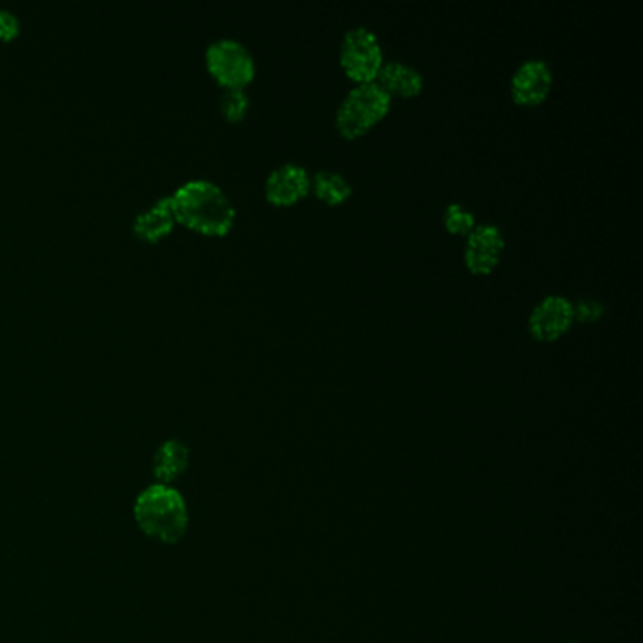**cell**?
I'll list each match as a JSON object with an SVG mask.
<instances>
[{"mask_svg":"<svg viewBox=\"0 0 643 643\" xmlns=\"http://www.w3.org/2000/svg\"><path fill=\"white\" fill-rule=\"evenodd\" d=\"M176 221L206 236H225L236 221V208L224 187L206 178H192L176 187Z\"/></svg>","mask_w":643,"mask_h":643,"instance_id":"cell-1","label":"cell"},{"mask_svg":"<svg viewBox=\"0 0 643 643\" xmlns=\"http://www.w3.org/2000/svg\"><path fill=\"white\" fill-rule=\"evenodd\" d=\"M135 523L144 536L174 545L186 538L189 528V510L180 491L172 485L154 483L137 496L132 506Z\"/></svg>","mask_w":643,"mask_h":643,"instance_id":"cell-2","label":"cell"},{"mask_svg":"<svg viewBox=\"0 0 643 643\" xmlns=\"http://www.w3.org/2000/svg\"><path fill=\"white\" fill-rule=\"evenodd\" d=\"M390 100L376 81L357 83L336 110V129L349 140L363 137L389 113Z\"/></svg>","mask_w":643,"mask_h":643,"instance_id":"cell-3","label":"cell"},{"mask_svg":"<svg viewBox=\"0 0 643 643\" xmlns=\"http://www.w3.org/2000/svg\"><path fill=\"white\" fill-rule=\"evenodd\" d=\"M206 69L225 89H246L257 72L255 57L246 43L230 37L216 38L208 43L205 53Z\"/></svg>","mask_w":643,"mask_h":643,"instance_id":"cell-4","label":"cell"},{"mask_svg":"<svg viewBox=\"0 0 643 643\" xmlns=\"http://www.w3.org/2000/svg\"><path fill=\"white\" fill-rule=\"evenodd\" d=\"M384 50L376 32L368 27H353L340 43V67L357 83L376 80L384 67Z\"/></svg>","mask_w":643,"mask_h":643,"instance_id":"cell-5","label":"cell"},{"mask_svg":"<svg viewBox=\"0 0 643 643\" xmlns=\"http://www.w3.org/2000/svg\"><path fill=\"white\" fill-rule=\"evenodd\" d=\"M574 303L564 295H547L528 316V330L540 342H553L566 335L574 325Z\"/></svg>","mask_w":643,"mask_h":643,"instance_id":"cell-6","label":"cell"},{"mask_svg":"<svg viewBox=\"0 0 643 643\" xmlns=\"http://www.w3.org/2000/svg\"><path fill=\"white\" fill-rule=\"evenodd\" d=\"M506 248L504 233L493 224H477L476 229L466 236L464 263L472 274H491L501 263L502 251Z\"/></svg>","mask_w":643,"mask_h":643,"instance_id":"cell-7","label":"cell"},{"mask_svg":"<svg viewBox=\"0 0 643 643\" xmlns=\"http://www.w3.org/2000/svg\"><path fill=\"white\" fill-rule=\"evenodd\" d=\"M553 87V70L544 59H528L515 70L510 83L512 99L521 106L544 102Z\"/></svg>","mask_w":643,"mask_h":643,"instance_id":"cell-8","label":"cell"},{"mask_svg":"<svg viewBox=\"0 0 643 643\" xmlns=\"http://www.w3.org/2000/svg\"><path fill=\"white\" fill-rule=\"evenodd\" d=\"M311 189V176L306 168L297 162H285L274 168L265 181V192L268 202L276 206L297 205Z\"/></svg>","mask_w":643,"mask_h":643,"instance_id":"cell-9","label":"cell"},{"mask_svg":"<svg viewBox=\"0 0 643 643\" xmlns=\"http://www.w3.org/2000/svg\"><path fill=\"white\" fill-rule=\"evenodd\" d=\"M176 224L178 221L174 214L172 197L165 195V197L157 198L154 205L138 211L132 219V233L142 240L159 241L172 233Z\"/></svg>","mask_w":643,"mask_h":643,"instance_id":"cell-10","label":"cell"},{"mask_svg":"<svg viewBox=\"0 0 643 643\" xmlns=\"http://www.w3.org/2000/svg\"><path fill=\"white\" fill-rule=\"evenodd\" d=\"M374 81L384 89L385 93L389 95L390 99L393 97L412 99V97H417L425 87V78L419 70L403 61H385Z\"/></svg>","mask_w":643,"mask_h":643,"instance_id":"cell-11","label":"cell"},{"mask_svg":"<svg viewBox=\"0 0 643 643\" xmlns=\"http://www.w3.org/2000/svg\"><path fill=\"white\" fill-rule=\"evenodd\" d=\"M191 463V452L181 439L170 438L157 447L154 455V476L162 485L178 482Z\"/></svg>","mask_w":643,"mask_h":643,"instance_id":"cell-12","label":"cell"},{"mask_svg":"<svg viewBox=\"0 0 643 643\" xmlns=\"http://www.w3.org/2000/svg\"><path fill=\"white\" fill-rule=\"evenodd\" d=\"M311 189L327 206L344 205L352 197L353 187L346 176L336 170H317L311 178Z\"/></svg>","mask_w":643,"mask_h":643,"instance_id":"cell-13","label":"cell"},{"mask_svg":"<svg viewBox=\"0 0 643 643\" xmlns=\"http://www.w3.org/2000/svg\"><path fill=\"white\" fill-rule=\"evenodd\" d=\"M477 219L474 211L464 206L463 202H452L444 210V227L452 235L468 236L472 230L476 229Z\"/></svg>","mask_w":643,"mask_h":643,"instance_id":"cell-14","label":"cell"},{"mask_svg":"<svg viewBox=\"0 0 643 643\" xmlns=\"http://www.w3.org/2000/svg\"><path fill=\"white\" fill-rule=\"evenodd\" d=\"M219 106H221L225 118L236 123L248 116L249 95L246 93V89L230 87V89H225L224 95H221Z\"/></svg>","mask_w":643,"mask_h":643,"instance_id":"cell-15","label":"cell"},{"mask_svg":"<svg viewBox=\"0 0 643 643\" xmlns=\"http://www.w3.org/2000/svg\"><path fill=\"white\" fill-rule=\"evenodd\" d=\"M606 314V304L599 298L587 297L580 298L574 304V319L577 323H596L601 322Z\"/></svg>","mask_w":643,"mask_h":643,"instance_id":"cell-16","label":"cell"},{"mask_svg":"<svg viewBox=\"0 0 643 643\" xmlns=\"http://www.w3.org/2000/svg\"><path fill=\"white\" fill-rule=\"evenodd\" d=\"M19 31H21V19L18 18V13L8 8H0V40L10 42L18 37Z\"/></svg>","mask_w":643,"mask_h":643,"instance_id":"cell-17","label":"cell"}]
</instances>
